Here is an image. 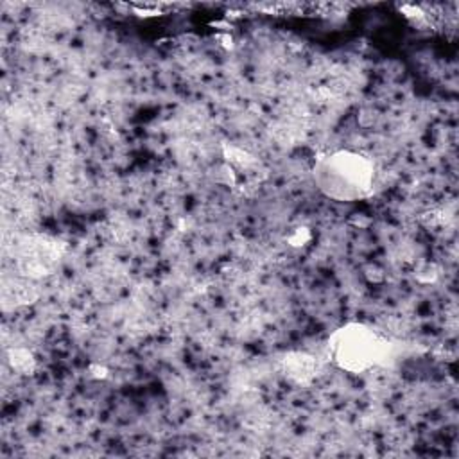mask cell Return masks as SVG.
I'll use <instances>...</instances> for the list:
<instances>
[{"label": "cell", "mask_w": 459, "mask_h": 459, "mask_svg": "<svg viewBox=\"0 0 459 459\" xmlns=\"http://www.w3.org/2000/svg\"><path fill=\"white\" fill-rule=\"evenodd\" d=\"M310 240V231L307 228H296L289 237V244L294 247H301Z\"/></svg>", "instance_id": "obj_7"}, {"label": "cell", "mask_w": 459, "mask_h": 459, "mask_svg": "<svg viewBox=\"0 0 459 459\" xmlns=\"http://www.w3.org/2000/svg\"><path fill=\"white\" fill-rule=\"evenodd\" d=\"M224 158L237 167H247L253 161V158L246 151L233 145H224Z\"/></svg>", "instance_id": "obj_6"}, {"label": "cell", "mask_w": 459, "mask_h": 459, "mask_svg": "<svg viewBox=\"0 0 459 459\" xmlns=\"http://www.w3.org/2000/svg\"><path fill=\"white\" fill-rule=\"evenodd\" d=\"M280 369L283 377L298 385L310 384L321 371V362L317 357L305 351L285 353L280 360Z\"/></svg>", "instance_id": "obj_4"}, {"label": "cell", "mask_w": 459, "mask_h": 459, "mask_svg": "<svg viewBox=\"0 0 459 459\" xmlns=\"http://www.w3.org/2000/svg\"><path fill=\"white\" fill-rule=\"evenodd\" d=\"M312 178L323 195L333 201H359L373 192L375 167L364 154L341 149L319 156Z\"/></svg>", "instance_id": "obj_1"}, {"label": "cell", "mask_w": 459, "mask_h": 459, "mask_svg": "<svg viewBox=\"0 0 459 459\" xmlns=\"http://www.w3.org/2000/svg\"><path fill=\"white\" fill-rule=\"evenodd\" d=\"M9 360L13 364V368L20 373H32L34 369V359L27 350H13L9 353Z\"/></svg>", "instance_id": "obj_5"}, {"label": "cell", "mask_w": 459, "mask_h": 459, "mask_svg": "<svg viewBox=\"0 0 459 459\" xmlns=\"http://www.w3.org/2000/svg\"><path fill=\"white\" fill-rule=\"evenodd\" d=\"M61 255H63L61 242L45 238V237L32 240L22 255L23 269L27 271V274L45 276V274L52 273V269L57 265Z\"/></svg>", "instance_id": "obj_3"}, {"label": "cell", "mask_w": 459, "mask_h": 459, "mask_svg": "<svg viewBox=\"0 0 459 459\" xmlns=\"http://www.w3.org/2000/svg\"><path fill=\"white\" fill-rule=\"evenodd\" d=\"M391 344L364 323H346L328 337L332 362L348 373H364L389 357Z\"/></svg>", "instance_id": "obj_2"}]
</instances>
